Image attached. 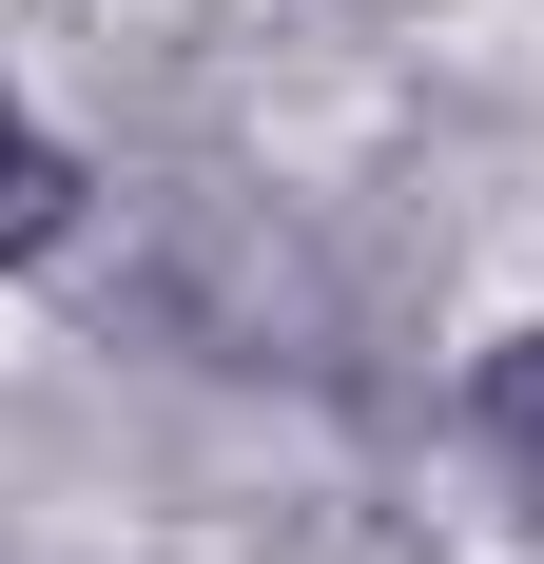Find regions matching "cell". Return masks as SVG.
<instances>
[{"label":"cell","instance_id":"cell-1","mask_svg":"<svg viewBox=\"0 0 544 564\" xmlns=\"http://www.w3.org/2000/svg\"><path fill=\"white\" fill-rule=\"evenodd\" d=\"M467 448H487V487H505V507L544 525V312L467 350Z\"/></svg>","mask_w":544,"mask_h":564}]
</instances>
